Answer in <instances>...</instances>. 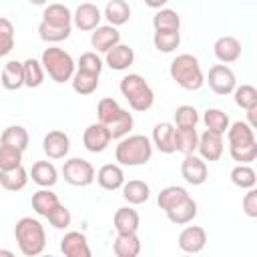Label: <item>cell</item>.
Masks as SVG:
<instances>
[{
    "mask_svg": "<svg viewBox=\"0 0 257 257\" xmlns=\"http://www.w3.org/2000/svg\"><path fill=\"white\" fill-rule=\"evenodd\" d=\"M42 151L48 159L52 161H58V159H64L70 151V137L64 133V131H50L44 135L42 139Z\"/></svg>",
    "mask_w": 257,
    "mask_h": 257,
    "instance_id": "11",
    "label": "cell"
},
{
    "mask_svg": "<svg viewBox=\"0 0 257 257\" xmlns=\"http://www.w3.org/2000/svg\"><path fill=\"white\" fill-rule=\"evenodd\" d=\"M60 251L66 257H90L88 239L80 231H68L60 239Z\"/></svg>",
    "mask_w": 257,
    "mask_h": 257,
    "instance_id": "16",
    "label": "cell"
},
{
    "mask_svg": "<svg viewBox=\"0 0 257 257\" xmlns=\"http://www.w3.org/2000/svg\"><path fill=\"white\" fill-rule=\"evenodd\" d=\"M48 223L54 227V229H68L70 227V223H72V215H70V211L62 205V203H58L50 213H48Z\"/></svg>",
    "mask_w": 257,
    "mask_h": 257,
    "instance_id": "49",
    "label": "cell"
},
{
    "mask_svg": "<svg viewBox=\"0 0 257 257\" xmlns=\"http://www.w3.org/2000/svg\"><path fill=\"white\" fill-rule=\"evenodd\" d=\"M197 151H199V157H201L203 161H209V163H211V161H219V159L223 157V151H225L223 135L205 128V131L199 135Z\"/></svg>",
    "mask_w": 257,
    "mask_h": 257,
    "instance_id": "12",
    "label": "cell"
},
{
    "mask_svg": "<svg viewBox=\"0 0 257 257\" xmlns=\"http://www.w3.org/2000/svg\"><path fill=\"white\" fill-rule=\"evenodd\" d=\"M94 179L104 191H118L124 185V171L118 163H106L96 171Z\"/></svg>",
    "mask_w": 257,
    "mask_h": 257,
    "instance_id": "18",
    "label": "cell"
},
{
    "mask_svg": "<svg viewBox=\"0 0 257 257\" xmlns=\"http://www.w3.org/2000/svg\"><path fill=\"white\" fill-rule=\"evenodd\" d=\"M225 135H227L229 147H241V145H251V143H255V128H253L247 120L229 122V128H227Z\"/></svg>",
    "mask_w": 257,
    "mask_h": 257,
    "instance_id": "21",
    "label": "cell"
},
{
    "mask_svg": "<svg viewBox=\"0 0 257 257\" xmlns=\"http://www.w3.org/2000/svg\"><path fill=\"white\" fill-rule=\"evenodd\" d=\"M28 179H30V175L22 165L12 171H0V185L10 193L22 191L28 185Z\"/></svg>",
    "mask_w": 257,
    "mask_h": 257,
    "instance_id": "32",
    "label": "cell"
},
{
    "mask_svg": "<svg viewBox=\"0 0 257 257\" xmlns=\"http://www.w3.org/2000/svg\"><path fill=\"white\" fill-rule=\"evenodd\" d=\"M110 141H112V137H110L106 124H102V122H92L82 133V145H84V149L88 153H102V151H106Z\"/></svg>",
    "mask_w": 257,
    "mask_h": 257,
    "instance_id": "9",
    "label": "cell"
},
{
    "mask_svg": "<svg viewBox=\"0 0 257 257\" xmlns=\"http://www.w3.org/2000/svg\"><path fill=\"white\" fill-rule=\"evenodd\" d=\"M22 68H24V86L28 88H38L44 82V68L42 62L36 58H26L22 60Z\"/></svg>",
    "mask_w": 257,
    "mask_h": 257,
    "instance_id": "39",
    "label": "cell"
},
{
    "mask_svg": "<svg viewBox=\"0 0 257 257\" xmlns=\"http://www.w3.org/2000/svg\"><path fill=\"white\" fill-rule=\"evenodd\" d=\"M207 245V231L199 225H187L179 233V249L185 253H201Z\"/></svg>",
    "mask_w": 257,
    "mask_h": 257,
    "instance_id": "13",
    "label": "cell"
},
{
    "mask_svg": "<svg viewBox=\"0 0 257 257\" xmlns=\"http://www.w3.org/2000/svg\"><path fill=\"white\" fill-rule=\"evenodd\" d=\"M22 165V151L0 143V171H12Z\"/></svg>",
    "mask_w": 257,
    "mask_h": 257,
    "instance_id": "45",
    "label": "cell"
},
{
    "mask_svg": "<svg viewBox=\"0 0 257 257\" xmlns=\"http://www.w3.org/2000/svg\"><path fill=\"white\" fill-rule=\"evenodd\" d=\"M60 203L58 195L50 191V187H42L32 195V209L40 217H48V213Z\"/></svg>",
    "mask_w": 257,
    "mask_h": 257,
    "instance_id": "29",
    "label": "cell"
},
{
    "mask_svg": "<svg viewBox=\"0 0 257 257\" xmlns=\"http://www.w3.org/2000/svg\"><path fill=\"white\" fill-rule=\"evenodd\" d=\"M233 100L239 108L247 110V108H253L257 106V88L253 84H241V86H235L233 88Z\"/></svg>",
    "mask_w": 257,
    "mask_h": 257,
    "instance_id": "42",
    "label": "cell"
},
{
    "mask_svg": "<svg viewBox=\"0 0 257 257\" xmlns=\"http://www.w3.org/2000/svg\"><path fill=\"white\" fill-rule=\"evenodd\" d=\"M102 66H104V62H102V58L98 56V52H94V50L82 52L80 58L76 60V68L86 70V72H94V74H100V72H102Z\"/></svg>",
    "mask_w": 257,
    "mask_h": 257,
    "instance_id": "47",
    "label": "cell"
},
{
    "mask_svg": "<svg viewBox=\"0 0 257 257\" xmlns=\"http://www.w3.org/2000/svg\"><path fill=\"white\" fill-rule=\"evenodd\" d=\"M167 2H169V0H145V4H147L149 8H153V10L165 8V6H167Z\"/></svg>",
    "mask_w": 257,
    "mask_h": 257,
    "instance_id": "51",
    "label": "cell"
},
{
    "mask_svg": "<svg viewBox=\"0 0 257 257\" xmlns=\"http://www.w3.org/2000/svg\"><path fill=\"white\" fill-rule=\"evenodd\" d=\"M153 157V143L145 135H126L118 139L114 159L120 167H141Z\"/></svg>",
    "mask_w": 257,
    "mask_h": 257,
    "instance_id": "2",
    "label": "cell"
},
{
    "mask_svg": "<svg viewBox=\"0 0 257 257\" xmlns=\"http://www.w3.org/2000/svg\"><path fill=\"white\" fill-rule=\"evenodd\" d=\"M28 175L38 187H54L58 181V171L50 161H36Z\"/></svg>",
    "mask_w": 257,
    "mask_h": 257,
    "instance_id": "23",
    "label": "cell"
},
{
    "mask_svg": "<svg viewBox=\"0 0 257 257\" xmlns=\"http://www.w3.org/2000/svg\"><path fill=\"white\" fill-rule=\"evenodd\" d=\"M205 82L209 84V88L215 94L227 96L237 86V76H235V72L227 64H213L209 68V74L205 76Z\"/></svg>",
    "mask_w": 257,
    "mask_h": 257,
    "instance_id": "7",
    "label": "cell"
},
{
    "mask_svg": "<svg viewBox=\"0 0 257 257\" xmlns=\"http://www.w3.org/2000/svg\"><path fill=\"white\" fill-rule=\"evenodd\" d=\"M122 189V199L128 203V205H143L149 201L151 197V187L149 183L141 181V179H131V181H124V185L120 187Z\"/></svg>",
    "mask_w": 257,
    "mask_h": 257,
    "instance_id": "22",
    "label": "cell"
},
{
    "mask_svg": "<svg viewBox=\"0 0 257 257\" xmlns=\"http://www.w3.org/2000/svg\"><path fill=\"white\" fill-rule=\"evenodd\" d=\"M14 44H16L14 24L8 18L0 16V58L2 56H8L14 50Z\"/></svg>",
    "mask_w": 257,
    "mask_h": 257,
    "instance_id": "43",
    "label": "cell"
},
{
    "mask_svg": "<svg viewBox=\"0 0 257 257\" xmlns=\"http://www.w3.org/2000/svg\"><path fill=\"white\" fill-rule=\"evenodd\" d=\"M229 155L233 161L241 165H249L257 159V141L251 145H241V147H229Z\"/></svg>",
    "mask_w": 257,
    "mask_h": 257,
    "instance_id": "48",
    "label": "cell"
},
{
    "mask_svg": "<svg viewBox=\"0 0 257 257\" xmlns=\"http://www.w3.org/2000/svg\"><path fill=\"white\" fill-rule=\"evenodd\" d=\"M2 86L6 90H20L24 86V68L20 60H8L0 74Z\"/></svg>",
    "mask_w": 257,
    "mask_h": 257,
    "instance_id": "26",
    "label": "cell"
},
{
    "mask_svg": "<svg viewBox=\"0 0 257 257\" xmlns=\"http://www.w3.org/2000/svg\"><path fill=\"white\" fill-rule=\"evenodd\" d=\"M155 30H181V16L173 8H159L153 16Z\"/></svg>",
    "mask_w": 257,
    "mask_h": 257,
    "instance_id": "38",
    "label": "cell"
},
{
    "mask_svg": "<svg viewBox=\"0 0 257 257\" xmlns=\"http://www.w3.org/2000/svg\"><path fill=\"white\" fill-rule=\"evenodd\" d=\"M120 94L126 98L128 106L137 112H145L155 104V92L151 88V84L145 80V76L137 74V72H128L120 78Z\"/></svg>",
    "mask_w": 257,
    "mask_h": 257,
    "instance_id": "4",
    "label": "cell"
},
{
    "mask_svg": "<svg viewBox=\"0 0 257 257\" xmlns=\"http://www.w3.org/2000/svg\"><path fill=\"white\" fill-rule=\"evenodd\" d=\"M133 126H135V118H133V114H131L126 108H120V112L116 114V118H112V120L106 124L110 137L116 139V141L122 139V137H126V135H131Z\"/></svg>",
    "mask_w": 257,
    "mask_h": 257,
    "instance_id": "37",
    "label": "cell"
},
{
    "mask_svg": "<svg viewBox=\"0 0 257 257\" xmlns=\"http://www.w3.org/2000/svg\"><path fill=\"white\" fill-rule=\"evenodd\" d=\"M169 74L171 78L185 90H199L203 84H205V74H203V68H201V62L197 56L189 54V52H183V54H177L173 60H171V66H169Z\"/></svg>",
    "mask_w": 257,
    "mask_h": 257,
    "instance_id": "3",
    "label": "cell"
},
{
    "mask_svg": "<svg viewBox=\"0 0 257 257\" xmlns=\"http://www.w3.org/2000/svg\"><path fill=\"white\" fill-rule=\"evenodd\" d=\"M241 52H243V48H241L239 38L229 36V34L227 36H219L215 40V44H213V54L221 64H231V62L239 60Z\"/></svg>",
    "mask_w": 257,
    "mask_h": 257,
    "instance_id": "15",
    "label": "cell"
},
{
    "mask_svg": "<svg viewBox=\"0 0 257 257\" xmlns=\"http://www.w3.org/2000/svg\"><path fill=\"white\" fill-rule=\"evenodd\" d=\"M40 62H42V68L44 72L58 84L62 82H68L76 70V62L74 58L60 46H48L44 48L42 56H40Z\"/></svg>",
    "mask_w": 257,
    "mask_h": 257,
    "instance_id": "5",
    "label": "cell"
},
{
    "mask_svg": "<svg viewBox=\"0 0 257 257\" xmlns=\"http://www.w3.org/2000/svg\"><path fill=\"white\" fill-rule=\"evenodd\" d=\"M203 122H205V126L209 131L219 133V135H225L231 120H229V114L225 110H221V108H207L203 112Z\"/></svg>",
    "mask_w": 257,
    "mask_h": 257,
    "instance_id": "41",
    "label": "cell"
},
{
    "mask_svg": "<svg viewBox=\"0 0 257 257\" xmlns=\"http://www.w3.org/2000/svg\"><path fill=\"white\" fill-rule=\"evenodd\" d=\"M42 20L56 26H72V10L66 4H48L42 10Z\"/></svg>",
    "mask_w": 257,
    "mask_h": 257,
    "instance_id": "30",
    "label": "cell"
},
{
    "mask_svg": "<svg viewBox=\"0 0 257 257\" xmlns=\"http://www.w3.org/2000/svg\"><path fill=\"white\" fill-rule=\"evenodd\" d=\"M112 225H114L116 233H137L139 225H141V217H139L137 209L120 207V209H116V213L112 217Z\"/></svg>",
    "mask_w": 257,
    "mask_h": 257,
    "instance_id": "24",
    "label": "cell"
},
{
    "mask_svg": "<svg viewBox=\"0 0 257 257\" xmlns=\"http://www.w3.org/2000/svg\"><path fill=\"white\" fill-rule=\"evenodd\" d=\"M231 183L235 185V187H239V189H251V187H255V183H257V173H255V169L251 167V165H241V163H237V167H233L231 169Z\"/></svg>",
    "mask_w": 257,
    "mask_h": 257,
    "instance_id": "40",
    "label": "cell"
},
{
    "mask_svg": "<svg viewBox=\"0 0 257 257\" xmlns=\"http://www.w3.org/2000/svg\"><path fill=\"white\" fill-rule=\"evenodd\" d=\"M118 42H120V32L112 24H98L90 34V46L94 48V52L104 54Z\"/></svg>",
    "mask_w": 257,
    "mask_h": 257,
    "instance_id": "14",
    "label": "cell"
},
{
    "mask_svg": "<svg viewBox=\"0 0 257 257\" xmlns=\"http://www.w3.org/2000/svg\"><path fill=\"white\" fill-rule=\"evenodd\" d=\"M60 173H62L64 181L72 187H88L94 183V177H96L94 167L86 159H80V157H72V159L64 161Z\"/></svg>",
    "mask_w": 257,
    "mask_h": 257,
    "instance_id": "6",
    "label": "cell"
},
{
    "mask_svg": "<svg viewBox=\"0 0 257 257\" xmlns=\"http://www.w3.org/2000/svg\"><path fill=\"white\" fill-rule=\"evenodd\" d=\"M135 62V50L128 46V44H114L110 50L104 52V64L110 68V70H126L131 64Z\"/></svg>",
    "mask_w": 257,
    "mask_h": 257,
    "instance_id": "17",
    "label": "cell"
},
{
    "mask_svg": "<svg viewBox=\"0 0 257 257\" xmlns=\"http://www.w3.org/2000/svg\"><path fill=\"white\" fill-rule=\"evenodd\" d=\"M112 251L116 257H137L141 253V239L137 233H116L112 243Z\"/></svg>",
    "mask_w": 257,
    "mask_h": 257,
    "instance_id": "27",
    "label": "cell"
},
{
    "mask_svg": "<svg viewBox=\"0 0 257 257\" xmlns=\"http://www.w3.org/2000/svg\"><path fill=\"white\" fill-rule=\"evenodd\" d=\"M151 143L165 155L177 153L175 151V124L173 122H159L153 128V137Z\"/></svg>",
    "mask_w": 257,
    "mask_h": 257,
    "instance_id": "19",
    "label": "cell"
},
{
    "mask_svg": "<svg viewBox=\"0 0 257 257\" xmlns=\"http://www.w3.org/2000/svg\"><path fill=\"white\" fill-rule=\"evenodd\" d=\"M189 197V191L185 187H179V185H169L165 189H161V193L157 195V205L159 209L163 211H169L171 207H175L177 203H181L183 199Z\"/></svg>",
    "mask_w": 257,
    "mask_h": 257,
    "instance_id": "34",
    "label": "cell"
},
{
    "mask_svg": "<svg viewBox=\"0 0 257 257\" xmlns=\"http://www.w3.org/2000/svg\"><path fill=\"white\" fill-rule=\"evenodd\" d=\"M0 255H6V257H12L14 253H12L10 249H0Z\"/></svg>",
    "mask_w": 257,
    "mask_h": 257,
    "instance_id": "53",
    "label": "cell"
},
{
    "mask_svg": "<svg viewBox=\"0 0 257 257\" xmlns=\"http://www.w3.org/2000/svg\"><path fill=\"white\" fill-rule=\"evenodd\" d=\"M175 126L177 128H189V126H197L199 122V112L193 104H181L175 108Z\"/></svg>",
    "mask_w": 257,
    "mask_h": 257,
    "instance_id": "44",
    "label": "cell"
},
{
    "mask_svg": "<svg viewBox=\"0 0 257 257\" xmlns=\"http://www.w3.org/2000/svg\"><path fill=\"white\" fill-rule=\"evenodd\" d=\"M181 175L183 179L193 185V187H199L203 185L207 179H209V169H207V161H203L199 155L191 153V155H185L183 163H181Z\"/></svg>",
    "mask_w": 257,
    "mask_h": 257,
    "instance_id": "8",
    "label": "cell"
},
{
    "mask_svg": "<svg viewBox=\"0 0 257 257\" xmlns=\"http://www.w3.org/2000/svg\"><path fill=\"white\" fill-rule=\"evenodd\" d=\"M0 143L10 145V147H16V149H20V151L24 153V151L28 149L30 135H28V131H26L22 124H10V126H6V128L2 131Z\"/></svg>",
    "mask_w": 257,
    "mask_h": 257,
    "instance_id": "33",
    "label": "cell"
},
{
    "mask_svg": "<svg viewBox=\"0 0 257 257\" xmlns=\"http://www.w3.org/2000/svg\"><path fill=\"white\" fill-rule=\"evenodd\" d=\"M241 205H243V213H245L249 219H255V217H257V191H255V187L247 189V193L243 195Z\"/></svg>",
    "mask_w": 257,
    "mask_h": 257,
    "instance_id": "50",
    "label": "cell"
},
{
    "mask_svg": "<svg viewBox=\"0 0 257 257\" xmlns=\"http://www.w3.org/2000/svg\"><path fill=\"white\" fill-rule=\"evenodd\" d=\"M14 239L22 255L36 257L46 249L44 225L34 217H22L14 225Z\"/></svg>",
    "mask_w": 257,
    "mask_h": 257,
    "instance_id": "1",
    "label": "cell"
},
{
    "mask_svg": "<svg viewBox=\"0 0 257 257\" xmlns=\"http://www.w3.org/2000/svg\"><path fill=\"white\" fill-rule=\"evenodd\" d=\"M72 32V26H56V24H48L44 20H40L38 24V36L40 40L48 42V44H58L62 40H66Z\"/></svg>",
    "mask_w": 257,
    "mask_h": 257,
    "instance_id": "35",
    "label": "cell"
},
{
    "mask_svg": "<svg viewBox=\"0 0 257 257\" xmlns=\"http://www.w3.org/2000/svg\"><path fill=\"white\" fill-rule=\"evenodd\" d=\"M102 18H106L108 24L112 26H122L131 20V6L126 0H108L104 10H102Z\"/></svg>",
    "mask_w": 257,
    "mask_h": 257,
    "instance_id": "25",
    "label": "cell"
},
{
    "mask_svg": "<svg viewBox=\"0 0 257 257\" xmlns=\"http://www.w3.org/2000/svg\"><path fill=\"white\" fill-rule=\"evenodd\" d=\"M102 20V12L92 2H82L72 12V26H76L82 32H92Z\"/></svg>",
    "mask_w": 257,
    "mask_h": 257,
    "instance_id": "10",
    "label": "cell"
},
{
    "mask_svg": "<svg viewBox=\"0 0 257 257\" xmlns=\"http://www.w3.org/2000/svg\"><path fill=\"white\" fill-rule=\"evenodd\" d=\"M32 6H46L48 4V0H28Z\"/></svg>",
    "mask_w": 257,
    "mask_h": 257,
    "instance_id": "52",
    "label": "cell"
},
{
    "mask_svg": "<svg viewBox=\"0 0 257 257\" xmlns=\"http://www.w3.org/2000/svg\"><path fill=\"white\" fill-rule=\"evenodd\" d=\"M98 76L100 74H94V72H86V70H80L76 68L70 82H72V90L80 96H88L92 94L96 88H98Z\"/></svg>",
    "mask_w": 257,
    "mask_h": 257,
    "instance_id": "28",
    "label": "cell"
},
{
    "mask_svg": "<svg viewBox=\"0 0 257 257\" xmlns=\"http://www.w3.org/2000/svg\"><path fill=\"white\" fill-rule=\"evenodd\" d=\"M197 145H199L197 126H189V128H177L175 126V151L177 153L191 155L197 151Z\"/></svg>",
    "mask_w": 257,
    "mask_h": 257,
    "instance_id": "31",
    "label": "cell"
},
{
    "mask_svg": "<svg viewBox=\"0 0 257 257\" xmlns=\"http://www.w3.org/2000/svg\"><path fill=\"white\" fill-rule=\"evenodd\" d=\"M120 108H122V106H120L112 96H104V98H100L98 104H96V116H98V122L108 124L112 118H116V114L120 112Z\"/></svg>",
    "mask_w": 257,
    "mask_h": 257,
    "instance_id": "46",
    "label": "cell"
},
{
    "mask_svg": "<svg viewBox=\"0 0 257 257\" xmlns=\"http://www.w3.org/2000/svg\"><path fill=\"white\" fill-rule=\"evenodd\" d=\"M153 44L159 52H175L181 44V32L179 30H155L153 34Z\"/></svg>",
    "mask_w": 257,
    "mask_h": 257,
    "instance_id": "36",
    "label": "cell"
},
{
    "mask_svg": "<svg viewBox=\"0 0 257 257\" xmlns=\"http://www.w3.org/2000/svg\"><path fill=\"white\" fill-rule=\"evenodd\" d=\"M167 219L175 225H187L197 217V201L189 195L187 199H183L181 203H177L175 207H171L169 211H165Z\"/></svg>",
    "mask_w": 257,
    "mask_h": 257,
    "instance_id": "20",
    "label": "cell"
}]
</instances>
